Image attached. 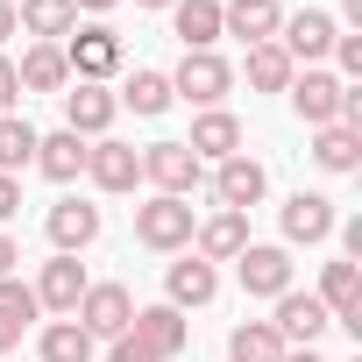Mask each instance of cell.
<instances>
[{
  "instance_id": "1",
  "label": "cell",
  "mask_w": 362,
  "mask_h": 362,
  "mask_svg": "<svg viewBox=\"0 0 362 362\" xmlns=\"http://www.w3.org/2000/svg\"><path fill=\"white\" fill-rule=\"evenodd\" d=\"M192 228H199L192 199H163V192H149V199L135 206V242L156 249V256H185V249H192Z\"/></svg>"
},
{
  "instance_id": "2",
  "label": "cell",
  "mask_w": 362,
  "mask_h": 362,
  "mask_svg": "<svg viewBox=\"0 0 362 362\" xmlns=\"http://www.w3.org/2000/svg\"><path fill=\"white\" fill-rule=\"evenodd\" d=\"M163 78H170V100H192V107H221L235 93V64L221 50H185L177 71H163Z\"/></svg>"
},
{
  "instance_id": "3",
  "label": "cell",
  "mask_w": 362,
  "mask_h": 362,
  "mask_svg": "<svg viewBox=\"0 0 362 362\" xmlns=\"http://www.w3.org/2000/svg\"><path fill=\"white\" fill-rule=\"evenodd\" d=\"M57 50H64L71 78H86V86H107V78L121 71V36H114L107 22H86V29H71Z\"/></svg>"
},
{
  "instance_id": "4",
  "label": "cell",
  "mask_w": 362,
  "mask_h": 362,
  "mask_svg": "<svg viewBox=\"0 0 362 362\" xmlns=\"http://www.w3.org/2000/svg\"><path fill=\"white\" fill-rule=\"evenodd\" d=\"M142 177H149L163 199H192L199 177H206V163H199L185 142H149V149H142Z\"/></svg>"
},
{
  "instance_id": "5",
  "label": "cell",
  "mask_w": 362,
  "mask_h": 362,
  "mask_svg": "<svg viewBox=\"0 0 362 362\" xmlns=\"http://www.w3.org/2000/svg\"><path fill=\"white\" fill-rule=\"evenodd\" d=\"M334 36H341V22L327 15V8H298V15H284V29H277V50L291 57V64H320V57H334Z\"/></svg>"
},
{
  "instance_id": "6",
  "label": "cell",
  "mask_w": 362,
  "mask_h": 362,
  "mask_svg": "<svg viewBox=\"0 0 362 362\" xmlns=\"http://www.w3.org/2000/svg\"><path fill=\"white\" fill-rule=\"evenodd\" d=\"M235 277H242L249 298H284L291 291V249L284 242H249L235 256Z\"/></svg>"
},
{
  "instance_id": "7",
  "label": "cell",
  "mask_w": 362,
  "mask_h": 362,
  "mask_svg": "<svg viewBox=\"0 0 362 362\" xmlns=\"http://www.w3.org/2000/svg\"><path fill=\"white\" fill-rule=\"evenodd\" d=\"M57 100H64V128H71L78 142H100V135L114 128V114H121V100H114L107 86H86V78H71Z\"/></svg>"
},
{
  "instance_id": "8",
  "label": "cell",
  "mask_w": 362,
  "mask_h": 362,
  "mask_svg": "<svg viewBox=\"0 0 362 362\" xmlns=\"http://www.w3.org/2000/svg\"><path fill=\"white\" fill-rule=\"evenodd\" d=\"M93 341H114V334H128V320H135V291L128 284H86V298H78V313H71Z\"/></svg>"
},
{
  "instance_id": "9",
  "label": "cell",
  "mask_w": 362,
  "mask_h": 362,
  "mask_svg": "<svg viewBox=\"0 0 362 362\" xmlns=\"http://www.w3.org/2000/svg\"><path fill=\"white\" fill-rule=\"evenodd\" d=\"M86 177H93L100 192H135L142 185V149L100 135V142H86Z\"/></svg>"
},
{
  "instance_id": "10",
  "label": "cell",
  "mask_w": 362,
  "mask_h": 362,
  "mask_svg": "<svg viewBox=\"0 0 362 362\" xmlns=\"http://www.w3.org/2000/svg\"><path fill=\"white\" fill-rule=\"evenodd\" d=\"M128 334H135L156 362H177V355H185V341H192V320L177 313V305H135Z\"/></svg>"
},
{
  "instance_id": "11",
  "label": "cell",
  "mask_w": 362,
  "mask_h": 362,
  "mask_svg": "<svg viewBox=\"0 0 362 362\" xmlns=\"http://www.w3.org/2000/svg\"><path fill=\"white\" fill-rule=\"evenodd\" d=\"M284 93H291V114H298L305 128L341 121V78H334V71H320V64H313V71H291Z\"/></svg>"
},
{
  "instance_id": "12",
  "label": "cell",
  "mask_w": 362,
  "mask_h": 362,
  "mask_svg": "<svg viewBox=\"0 0 362 362\" xmlns=\"http://www.w3.org/2000/svg\"><path fill=\"white\" fill-rule=\"evenodd\" d=\"M86 284H93V277H86V263H78V256H50V263H43V277H36L29 291H36V305H43V313L71 320V313H78V298H86Z\"/></svg>"
},
{
  "instance_id": "13",
  "label": "cell",
  "mask_w": 362,
  "mask_h": 362,
  "mask_svg": "<svg viewBox=\"0 0 362 362\" xmlns=\"http://www.w3.org/2000/svg\"><path fill=\"white\" fill-rule=\"evenodd\" d=\"M270 305H277V320H270V327H277V341H284V348H313V341L334 327V313H327L313 291H284V298H270Z\"/></svg>"
},
{
  "instance_id": "14",
  "label": "cell",
  "mask_w": 362,
  "mask_h": 362,
  "mask_svg": "<svg viewBox=\"0 0 362 362\" xmlns=\"http://www.w3.org/2000/svg\"><path fill=\"white\" fill-rule=\"evenodd\" d=\"M263 192H270V170H263L256 156H228V163H214V199H221L228 214L263 206Z\"/></svg>"
},
{
  "instance_id": "15",
  "label": "cell",
  "mask_w": 362,
  "mask_h": 362,
  "mask_svg": "<svg viewBox=\"0 0 362 362\" xmlns=\"http://www.w3.org/2000/svg\"><path fill=\"white\" fill-rule=\"evenodd\" d=\"M221 298V270L206 263V256H177L170 270H163V305H177V313H185V305H214Z\"/></svg>"
},
{
  "instance_id": "16",
  "label": "cell",
  "mask_w": 362,
  "mask_h": 362,
  "mask_svg": "<svg viewBox=\"0 0 362 362\" xmlns=\"http://www.w3.org/2000/svg\"><path fill=\"white\" fill-rule=\"evenodd\" d=\"M334 199L327 192H291L284 199V214H277V228H284V242H305V249H320L327 235H334Z\"/></svg>"
},
{
  "instance_id": "17",
  "label": "cell",
  "mask_w": 362,
  "mask_h": 362,
  "mask_svg": "<svg viewBox=\"0 0 362 362\" xmlns=\"http://www.w3.org/2000/svg\"><path fill=\"white\" fill-rule=\"evenodd\" d=\"M242 249H249V214H228V206H214V214L192 228V256H206L214 270H221V263H235Z\"/></svg>"
},
{
  "instance_id": "18",
  "label": "cell",
  "mask_w": 362,
  "mask_h": 362,
  "mask_svg": "<svg viewBox=\"0 0 362 362\" xmlns=\"http://www.w3.org/2000/svg\"><path fill=\"white\" fill-rule=\"evenodd\" d=\"M185 149H192L199 163H228V156H242V121H235L228 107H199V121H192Z\"/></svg>"
},
{
  "instance_id": "19",
  "label": "cell",
  "mask_w": 362,
  "mask_h": 362,
  "mask_svg": "<svg viewBox=\"0 0 362 362\" xmlns=\"http://www.w3.org/2000/svg\"><path fill=\"white\" fill-rule=\"evenodd\" d=\"M43 228H50V249H57V256H78V249L100 242V206H86V199H57V206L43 214Z\"/></svg>"
},
{
  "instance_id": "20",
  "label": "cell",
  "mask_w": 362,
  "mask_h": 362,
  "mask_svg": "<svg viewBox=\"0 0 362 362\" xmlns=\"http://www.w3.org/2000/svg\"><path fill=\"white\" fill-rule=\"evenodd\" d=\"M277 29H284V8H277V0H228V8H221V36L277 43Z\"/></svg>"
},
{
  "instance_id": "21",
  "label": "cell",
  "mask_w": 362,
  "mask_h": 362,
  "mask_svg": "<svg viewBox=\"0 0 362 362\" xmlns=\"http://www.w3.org/2000/svg\"><path fill=\"white\" fill-rule=\"evenodd\" d=\"M15 29L36 36V43H64V36L78 29V8H71V0H22V8H15Z\"/></svg>"
},
{
  "instance_id": "22",
  "label": "cell",
  "mask_w": 362,
  "mask_h": 362,
  "mask_svg": "<svg viewBox=\"0 0 362 362\" xmlns=\"http://www.w3.org/2000/svg\"><path fill=\"white\" fill-rule=\"evenodd\" d=\"M170 29L185 50H214L221 43V0H170Z\"/></svg>"
},
{
  "instance_id": "23",
  "label": "cell",
  "mask_w": 362,
  "mask_h": 362,
  "mask_svg": "<svg viewBox=\"0 0 362 362\" xmlns=\"http://www.w3.org/2000/svg\"><path fill=\"white\" fill-rule=\"evenodd\" d=\"M36 170L50 177V185H71V177H86V142H78L71 128L36 135Z\"/></svg>"
},
{
  "instance_id": "24",
  "label": "cell",
  "mask_w": 362,
  "mask_h": 362,
  "mask_svg": "<svg viewBox=\"0 0 362 362\" xmlns=\"http://www.w3.org/2000/svg\"><path fill=\"white\" fill-rule=\"evenodd\" d=\"M15 78H22V93H64L71 86V64H64L57 43H29L22 64H15Z\"/></svg>"
},
{
  "instance_id": "25",
  "label": "cell",
  "mask_w": 362,
  "mask_h": 362,
  "mask_svg": "<svg viewBox=\"0 0 362 362\" xmlns=\"http://www.w3.org/2000/svg\"><path fill=\"white\" fill-rule=\"evenodd\" d=\"M313 163H320L327 177H348V170L362 163V128H341V121L313 128Z\"/></svg>"
},
{
  "instance_id": "26",
  "label": "cell",
  "mask_w": 362,
  "mask_h": 362,
  "mask_svg": "<svg viewBox=\"0 0 362 362\" xmlns=\"http://www.w3.org/2000/svg\"><path fill=\"white\" fill-rule=\"evenodd\" d=\"M93 348H100V341H93L78 320H50V327L36 334V355H43V362H93Z\"/></svg>"
},
{
  "instance_id": "27",
  "label": "cell",
  "mask_w": 362,
  "mask_h": 362,
  "mask_svg": "<svg viewBox=\"0 0 362 362\" xmlns=\"http://www.w3.org/2000/svg\"><path fill=\"white\" fill-rule=\"evenodd\" d=\"M228 362H284L277 327H270V320H242V327L228 334Z\"/></svg>"
},
{
  "instance_id": "28",
  "label": "cell",
  "mask_w": 362,
  "mask_h": 362,
  "mask_svg": "<svg viewBox=\"0 0 362 362\" xmlns=\"http://www.w3.org/2000/svg\"><path fill=\"white\" fill-rule=\"evenodd\" d=\"M242 71H249V86H256V93H284L298 64H291L277 43H249V64H242Z\"/></svg>"
},
{
  "instance_id": "29",
  "label": "cell",
  "mask_w": 362,
  "mask_h": 362,
  "mask_svg": "<svg viewBox=\"0 0 362 362\" xmlns=\"http://www.w3.org/2000/svg\"><path fill=\"white\" fill-rule=\"evenodd\" d=\"M29 163H36V128H29L22 114H0V170L22 177Z\"/></svg>"
},
{
  "instance_id": "30",
  "label": "cell",
  "mask_w": 362,
  "mask_h": 362,
  "mask_svg": "<svg viewBox=\"0 0 362 362\" xmlns=\"http://www.w3.org/2000/svg\"><path fill=\"white\" fill-rule=\"evenodd\" d=\"M114 100H121V107H135L142 121H156V114L170 107V78H163V71H135V78H128Z\"/></svg>"
},
{
  "instance_id": "31",
  "label": "cell",
  "mask_w": 362,
  "mask_h": 362,
  "mask_svg": "<svg viewBox=\"0 0 362 362\" xmlns=\"http://www.w3.org/2000/svg\"><path fill=\"white\" fill-rule=\"evenodd\" d=\"M0 313L22 320V327H36V320H43V305H36V291H29L22 277H0Z\"/></svg>"
},
{
  "instance_id": "32",
  "label": "cell",
  "mask_w": 362,
  "mask_h": 362,
  "mask_svg": "<svg viewBox=\"0 0 362 362\" xmlns=\"http://www.w3.org/2000/svg\"><path fill=\"white\" fill-rule=\"evenodd\" d=\"M334 64H341V86L362 78V36H334Z\"/></svg>"
},
{
  "instance_id": "33",
  "label": "cell",
  "mask_w": 362,
  "mask_h": 362,
  "mask_svg": "<svg viewBox=\"0 0 362 362\" xmlns=\"http://www.w3.org/2000/svg\"><path fill=\"white\" fill-rule=\"evenodd\" d=\"M107 362H156V355H149L135 334H114V341H107Z\"/></svg>"
},
{
  "instance_id": "34",
  "label": "cell",
  "mask_w": 362,
  "mask_h": 362,
  "mask_svg": "<svg viewBox=\"0 0 362 362\" xmlns=\"http://www.w3.org/2000/svg\"><path fill=\"white\" fill-rule=\"evenodd\" d=\"M15 100H22V78H15V57L0 50V114H15Z\"/></svg>"
},
{
  "instance_id": "35",
  "label": "cell",
  "mask_w": 362,
  "mask_h": 362,
  "mask_svg": "<svg viewBox=\"0 0 362 362\" xmlns=\"http://www.w3.org/2000/svg\"><path fill=\"white\" fill-rule=\"evenodd\" d=\"M22 214V177H8V170H0V228H8Z\"/></svg>"
},
{
  "instance_id": "36",
  "label": "cell",
  "mask_w": 362,
  "mask_h": 362,
  "mask_svg": "<svg viewBox=\"0 0 362 362\" xmlns=\"http://www.w3.org/2000/svg\"><path fill=\"white\" fill-rule=\"evenodd\" d=\"M15 263H22V242H15L8 228H0V277H15Z\"/></svg>"
},
{
  "instance_id": "37",
  "label": "cell",
  "mask_w": 362,
  "mask_h": 362,
  "mask_svg": "<svg viewBox=\"0 0 362 362\" xmlns=\"http://www.w3.org/2000/svg\"><path fill=\"white\" fill-rule=\"evenodd\" d=\"M22 334H29L22 320H8V313H0V355H15V348H22Z\"/></svg>"
},
{
  "instance_id": "38",
  "label": "cell",
  "mask_w": 362,
  "mask_h": 362,
  "mask_svg": "<svg viewBox=\"0 0 362 362\" xmlns=\"http://www.w3.org/2000/svg\"><path fill=\"white\" fill-rule=\"evenodd\" d=\"M15 36V0H0V43Z\"/></svg>"
},
{
  "instance_id": "39",
  "label": "cell",
  "mask_w": 362,
  "mask_h": 362,
  "mask_svg": "<svg viewBox=\"0 0 362 362\" xmlns=\"http://www.w3.org/2000/svg\"><path fill=\"white\" fill-rule=\"evenodd\" d=\"M78 15H107V8H121V0H71Z\"/></svg>"
},
{
  "instance_id": "40",
  "label": "cell",
  "mask_w": 362,
  "mask_h": 362,
  "mask_svg": "<svg viewBox=\"0 0 362 362\" xmlns=\"http://www.w3.org/2000/svg\"><path fill=\"white\" fill-rule=\"evenodd\" d=\"M284 362H327L320 348H284Z\"/></svg>"
},
{
  "instance_id": "41",
  "label": "cell",
  "mask_w": 362,
  "mask_h": 362,
  "mask_svg": "<svg viewBox=\"0 0 362 362\" xmlns=\"http://www.w3.org/2000/svg\"><path fill=\"white\" fill-rule=\"evenodd\" d=\"M341 15H348V22H355V29H362V0H341Z\"/></svg>"
},
{
  "instance_id": "42",
  "label": "cell",
  "mask_w": 362,
  "mask_h": 362,
  "mask_svg": "<svg viewBox=\"0 0 362 362\" xmlns=\"http://www.w3.org/2000/svg\"><path fill=\"white\" fill-rule=\"evenodd\" d=\"M135 8H170V0H135Z\"/></svg>"
},
{
  "instance_id": "43",
  "label": "cell",
  "mask_w": 362,
  "mask_h": 362,
  "mask_svg": "<svg viewBox=\"0 0 362 362\" xmlns=\"http://www.w3.org/2000/svg\"><path fill=\"white\" fill-rule=\"evenodd\" d=\"M355 362H362V355H355Z\"/></svg>"
}]
</instances>
